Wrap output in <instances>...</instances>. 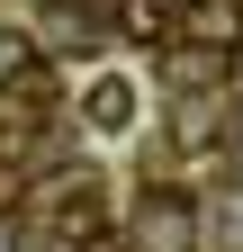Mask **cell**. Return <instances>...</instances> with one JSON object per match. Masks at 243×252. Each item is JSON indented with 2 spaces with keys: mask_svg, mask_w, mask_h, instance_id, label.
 <instances>
[{
  "mask_svg": "<svg viewBox=\"0 0 243 252\" xmlns=\"http://www.w3.org/2000/svg\"><path fill=\"white\" fill-rule=\"evenodd\" d=\"M171 144L198 153V144H207V108H180V117H171Z\"/></svg>",
  "mask_w": 243,
  "mask_h": 252,
  "instance_id": "52a82bcc",
  "label": "cell"
},
{
  "mask_svg": "<svg viewBox=\"0 0 243 252\" xmlns=\"http://www.w3.org/2000/svg\"><path fill=\"white\" fill-rule=\"evenodd\" d=\"M0 252H18V225H0Z\"/></svg>",
  "mask_w": 243,
  "mask_h": 252,
  "instance_id": "9c48e42d",
  "label": "cell"
},
{
  "mask_svg": "<svg viewBox=\"0 0 243 252\" xmlns=\"http://www.w3.org/2000/svg\"><path fill=\"white\" fill-rule=\"evenodd\" d=\"M99 180H63L54 189V234L63 243H81V234H99V198H90Z\"/></svg>",
  "mask_w": 243,
  "mask_h": 252,
  "instance_id": "5b68a950",
  "label": "cell"
},
{
  "mask_svg": "<svg viewBox=\"0 0 243 252\" xmlns=\"http://www.w3.org/2000/svg\"><path fill=\"white\" fill-rule=\"evenodd\" d=\"M180 27V0H117V36L126 45H171Z\"/></svg>",
  "mask_w": 243,
  "mask_h": 252,
  "instance_id": "277c9868",
  "label": "cell"
},
{
  "mask_svg": "<svg viewBox=\"0 0 243 252\" xmlns=\"http://www.w3.org/2000/svg\"><path fill=\"white\" fill-rule=\"evenodd\" d=\"M27 72H36V45H27L18 27H0V90H9V81H27Z\"/></svg>",
  "mask_w": 243,
  "mask_h": 252,
  "instance_id": "8992f818",
  "label": "cell"
},
{
  "mask_svg": "<svg viewBox=\"0 0 243 252\" xmlns=\"http://www.w3.org/2000/svg\"><path fill=\"white\" fill-rule=\"evenodd\" d=\"M81 117L99 126V135H126V126H135V81L126 72H99V81L81 90Z\"/></svg>",
  "mask_w": 243,
  "mask_h": 252,
  "instance_id": "3957f363",
  "label": "cell"
},
{
  "mask_svg": "<svg viewBox=\"0 0 243 252\" xmlns=\"http://www.w3.org/2000/svg\"><path fill=\"white\" fill-rule=\"evenodd\" d=\"M135 252H198V198L189 189H144L135 198Z\"/></svg>",
  "mask_w": 243,
  "mask_h": 252,
  "instance_id": "6da1fadb",
  "label": "cell"
},
{
  "mask_svg": "<svg viewBox=\"0 0 243 252\" xmlns=\"http://www.w3.org/2000/svg\"><path fill=\"white\" fill-rule=\"evenodd\" d=\"M180 45H207V54H234V36H243V9L234 0H180V27H171Z\"/></svg>",
  "mask_w": 243,
  "mask_h": 252,
  "instance_id": "7a4b0ae2",
  "label": "cell"
},
{
  "mask_svg": "<svg viewBox=\"0 0 243 252\" xmlns=\"http://www.w3.org/2000/svg\"><path fill=\"white\" fill-rule=\"evenodd\" d=\"M81 252H126V243H117V234H81Z\"/></svg>",
  "mask_w": 243,
  "mask_h": 252,
  "instance_id": "ba28073f",
  "label": "cell"
}]
</instances>
